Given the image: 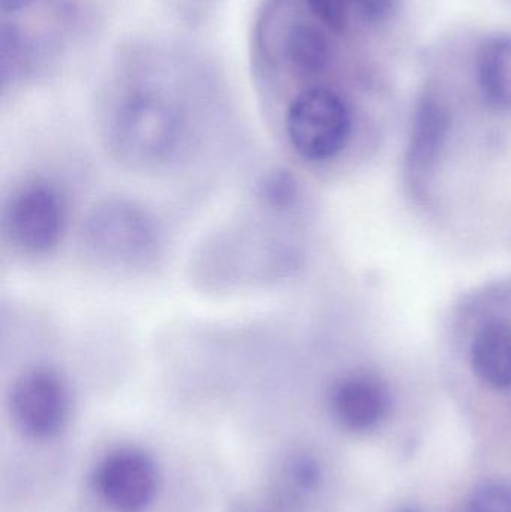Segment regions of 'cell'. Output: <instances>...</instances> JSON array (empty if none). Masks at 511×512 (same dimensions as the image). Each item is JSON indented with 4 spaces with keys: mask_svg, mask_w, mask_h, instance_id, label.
Returning a JSON list of instances; mask_svg holds the SVG:
<instances>
[{
    "mask_svg": "<svg viewBox=\"0 0 511 512\" xmlns=\"http://www.w3.org/2000/svg\"><path fill=\"white\" fill-rule=\"evenodd\" d=\"M68 206L60 189L36 179L18 188L6 203L3 227L12 245L30 255H44L65 233Z\"/></svg>",
    "mask_w": 511,
    "mask_h": 512,
    "instance_id": "cell-4",
    "label": "cell"
},
{
    "mask_svg": "<svg viewBox=\"0 0 511 512\" xmlns=\"http://www.w3.org/2000/svg\"><path fill=\"white\" fill-rule=\"evenodd\" d=\"M267 200L278 206H287L296 198L297 186L290 174H273L264 186Z\"/></svg>",
    "mask_w": 511,
    "mask_h": 512,
    "instance_id": "cell-16",
    "label": "cell"
},
{
    "mask_svg": "<svg viewBox=\"0 0 511 512\" xmlns=\"http://www.w3.org/2000/svg\"><path fill=\"white\" fill-rule=\"evenodd\" d=\"M285 126L297 155L323 162L335 158L347 146L351 114L338 93L326 87H312L291 102Z\"/></svg>",
    "mask_w": 511,
    "mask_h": 512,
    "instance_id": "cell-3",
    "label": "cell"
},
{
    "mask_svg": "<svg viewBox=\"0 0 511 512\" xmlns=\"http://www.w3.org/2000/svg\"><path fill=\"white\" fill-rule=\"evenodd\" d=\"M450 129V113L440 98L428 93L420 99L407 150L408 173L414 180L431 173Z\"/></svg>",
    "mask_w": 511,
    "mask_h": 512,
    "instance_id": "cell-8",
    "label": "cell"
},
{
    "mask_svg": "<svg viewBox=\"0 0 511 512\" xmlns=\"http://www.w3.org/2000/svg\"><path fill=\"white\" fill-rule=\"evenodd\" d=\"M309 11L333 32H344L353 0H306Z\"/></svg>",
    "mask_w": 511,
    "mask_h": 512,
    "instance_id": "cell-15",
    "label": "cell"
},
{
    "mask_svg": "<svg viewBox=\"0 0 511 512\" xmlns=\"http://www.w3.org/2000/svg\"><path fill=\"white\" fill-rule=\"evenodd\" d=\"M398 512H419L416 510V508L413 507H401L399 508Z\"/></svg>",
    "mask_w": 511,
    "mask_h": 512,
    "instance_id": "cell-19",
    "label": "cell"
},
{
    "mask_svg": "<svg viewBox=\"0 0 511 512\" xmlns=\"http://www.w3.org/2000/svg\"><path fill=\"white\" fill-rule=\"evenodd\" d=\"M30 60L29 45L14 26H3L0 39V69L3 84L17 80Z\"/></svg>",
    "mask_w": 511,
    "mask_h": 512,
    "instance_id": "cell-13",
    "label": "cell"
},
{
    "mask_svg": "<svg viewBox=\"0 0 511 512\" xmlns=\"http://www.w3.org/2000/svg\"><path fill=\"white\" fill-rule=\"evenodd\" d=\"M182 134L179 110L155 93H138L126 99L113 123L114 147L134 164L167 161L179 147Z\"/></svg>",
    "mask_w": 511,
    "mask_h": 512,
    "instance_id": "cell-2",
    "label": "cell"
},
{
    "mask_svg": "<svg viewBox=\"0 0 511 512\" xmlns=\"http://www.w3.org/2000/svg\"><path fill=\"white\" fill-rule=\"evenodd\" d=\"M285 475L300 492H314L323 480L320 463L308 453L291 456L285 466Z\"/></svg>",
    "mask_w": 511,
    "mask_h": 512,
    "instance_id": "cell-14",
    "label": "cell"
},
{
    "mask_svg": "<svg viewBox=\"0 0 511 512\" xmlns=\"http://www.w3.org/2000/svg\"><path fill=\"white\" fill-rule=\"evenodd\" d=\"M33 2L35 0H0V6L5 12H17L32 5Z\"/></svg>",
    "mask_w": 511,
    "mask_h": 512,
    "instance_id": "cell-18",
    "label": "cell"
},
{
    "mask_svg": "<svg viewBox=\"0 0 511 512\" xmlns=\"http://www.w3.org/2000/svg\"><path fill=\"white\" fill-rule=\"evenodd\" d=\"M471 366L477 378L494 388H511V327L489 322L477 333L471 346Z\"/></svg>",
    "mask_w": 511,
    "mask_h": 512,
    "instance_id": "cell-9",
    "label": "cell"
},
{
    "mask_svg": "<svg viewBox=\"0 0 511 512\" xmlns=\"http://www.w3.org/2000/svg\"><path fill=\"white\" fill-rule=\"evenodd\" d=\"M353 2L362 17L371 23H383L389 20L399 5V0H353Z\"/></svg>",
    "mask_w": 511,
    "mask_h": 512,
    "instance_id": "cell-17",
    "label": "cell"
},
{
    "mask_svg": "<svg viewBox=\"0 0 511 512\" xmlns=\"http://www.w3.org/2000/svg\"><path fill=\"white\" fill-rule=\"evenodd\" d=\"M329 408L339 426L354 433L371 432L390 412L386 384L371 373L342 376L330 388Z\"/></svg>",
    "mask_w": 511,
    "mask_h": 512,
    "instance_id": "cell-7",
    "label": "cell"
},
{
    "mask_svg": "<svg viewBox=\"0 0 511 512\" xmlns=\"http://www.w3.org/2000/svg\"><path fill=\"white\" fill-rule=\"evenodd\" d=\"M9 411L15 426L27 438H54L65 429L71 415L68 382L51 367L27 369L12 385Z\"/></svg>",
    "mask_w": 511,
    "mask_h": 512,
    "instance_id": "cell-5",
    "label": "cell"
},
{
    "mask_svg": "<svg viewBox=\"0 0 511 512\" xmlns=\"http://www.w3.org/2000/svg\"><path fill=\"white\" fill-rule=\"evenodd\" d=\"M87 251L116 267H141L158 254L159 231L152 216L135 203L99 204L83 228Z\"/></svg>",
    "mask_w": 511,
    "mask_h": 512,
    "instance_id": "cell-1",
    "label": "cell"
},
{
    "mask_svg": "<svg viewBox=\"0 0 511 512\" xmlns=\"http://www.w3.org/2000/svg\"><path fill=\"white\" fill-rule=\"evenodd\" d=\"M93 487L114 512H143L155 501L159 472L155 460L140 448L108 453L93 472Z\"/></svg>",
    "mask_w": 511,
    "mask_h": 512,
    "instance_id": "cell-6",
    "label": "cell"
},
{
    "mask_svg": "<svg viewBox=\"0 0 511 512\" xmlns=\"http://www.w3.org/2000/svg\"><path fill=\"white\" fill-rule=\"evenodd\" d=\"M287 56L302 74H318L329 65V39L318 27L297 24L287 38Z\"/></svg>",
    "mask_w": 511,
    "mask_h": 512,
    "instance_id": "cell-11",
    "label": "cell"
},
{
    "mask_svg": "<svg viewBox=\"0 0 511 512\" xmlns=\"http://www.w3.org/2000/svg\"><path fill=\"white\" fill-rule=\"evenodd\" d=\"M477 78L489 104L511 110V36L489 39L477 57Z\"/></svg>",
    "mask_w": 511,
    "mask_h": 512,
    "instance_id": "cell-10",
    "label": "cell"
},
{
    "mask_svg": "<svg viewBox=\"0 0 511 512\" xmlns=\"http://www.w3.org/2000/svg\"><path fill=\"white\" fill-rule=\"evenodd\" d=\"M456 512H511V484L497 480L479 484Z\"/></svg>",
    "mask_w": 511,
    "mask_h": 512,
    "instance_id": "cell-12",
    "label": "cell"
}]
</instances>
